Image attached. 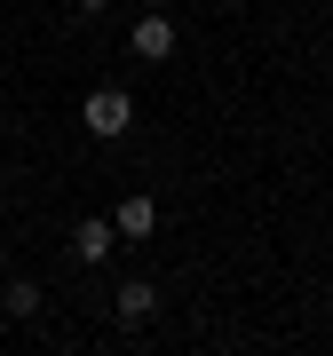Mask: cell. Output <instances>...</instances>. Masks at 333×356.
<instances>
[{"label": "cell", "instance_id": "2", "mask_svg": "<svg viewBox=\"0 0 333 356\" xmlns=\"http://www.w3.org/2000/svg\"><path fill=\"white\" fill-rule=\"evenodd\" d=\"M119 245V222H103V214H88V222H72V261L79 269H95L103 254Z\"/></svg>", "mask_w": 333, "mask_h": 356}, {"label": "cell", "instance_id": "1", "mask_svg": "<svg viewBox=\"0 0 333 356\" xmlns=\"http://www.w3.org/2000/svg\"><path fill=\"white\" fill-rule=\"evenodd\" d=\"M79 127H88L95 143H119L135 127V95L127 88H88V95H79Z\"/></svg>", "mask_w": 333, "mask_h": 356}, {"label": "cell", "instance_id": "5", "mask_svg": "<svg viewBox=\"0 0 333 356\" xmlns=\"http://www.w3.org/2000/svg\"><path fill=\"white\" fill-rule=\"evenodd\" d=\"M111 222H119V238H151V229H159V206L151 198H119Z\"/></svg>", "mask_w": 333, "mask_h": 356}, {"label": "cell", "instance_id": "6", "mask_svg": "<svg viewBox=\"0 0 333 356\" xmlns=\"http://www.w3.org/2000/svg\"><path fill=\"white\" fill-rule=\"evenodd\" d=\"M0 309H8V317H40V285H24V277L0 285Z\"/></svg>", "mask_w": 333, "mask_h": 356}, {"label": "cell", "instance_id": "4", "mask_svg": "<svg viewBox=\"0 0 333 356\" xmlns=\"http://www.w3.org/2000/svg\"><path fill=\"white\" fill-rule=\"evenodd\" d=\"M111 309H119V317H127V325H143V317H151V309H159V285H151V277H127V285L111 293Z\"/></svg>", "mask_w": 333, "mask_h": 356}, {"label": "cell", "instance_id": "7", "mask_svg": "<svg viewBox=\"0 0 333 356\" xmlns=\"http://www.w3.org/2000/svg\"><path fill=\"white\" fill-rule=\"evenodd\" d=\"M72 8H111V0H72Z\"/></svg>", "mask_w": 333, "mask_h": 356}, {"label": "cell", "instance_id": "3", "mask_svg": "<svg viewBox=\"0 0 333 356\" xmlns=\"http://www.w3.org/2000/svg\"><path fill=\"white\" fill-rule=\"evenodd\" d=\"M127 48L143 56V64H166V56H175V24H166V16H143V24L127 32Z\"/></svg>", "mask_w": 333, "mask_h": 356}]
</instances>
